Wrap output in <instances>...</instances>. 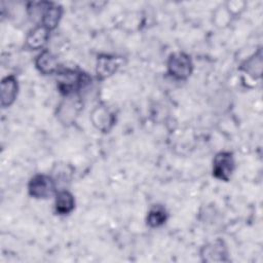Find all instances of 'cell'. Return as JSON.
<instances>
[{
  "label": "cell",
  "instance_id": "1",
  "mask_svg": "<svg viewBox=\"0 0 263 263\" xmlns=\"http://www.w3.org/2000/svg\"><path fill=\"white\" fill-rule=\"evenodd\" d=\"M57 86L64 97L78 95L91 81V78L85 72L75 69H60L57 73Z\"/></svg>",
  "mask_w": 263,
  "mask_h": 263
},
{
  "label": "cell",
  "instance_id": "2",
  "mask_svg": "<svg viewBox=\"0 0 263 263\" xmlns=\"http://www.w3.org/2000/svg\"><path fill=\"white\" fill-rule=\"evenodd\" d=\"M166 70L174 79L186 80L192 74L193 63L189 54L183 51H175L167 58Z\"/></svg>",
  "mask_w": 263,
  "mask_h": 263
},
{
  "label": "cell",
  "instance_id": "3",
  "mask_svg": "<svg viewBox=\"0 0 263 263\" xmlns=\"http://www.w3.org/2000/svg\"><path fill=\"white\" fill-rule=\"evenodd\" d=\"M58 192L57 181L53 177L45 174L33 176L28 183V193L36 199H46Z\"/></svg>",
  "mask_w": 263,
  "mask_h": 263
},
{
  "label": "cell",
  "instance_id": "4",
  "mask_svg": "<svg viewBox=\"0 0 263 263\" xmlns=\"http://www.w3.org/2000/svg\"><path fill=\"white\" fill-rule=\"evenodd\" d=\"M82 110V102L77 95L65 97L57 107V119L63 125H71L75 122L80 111Z\"/></svg>",
  "mask_w": 263,
  "mask_h": 263
},
{
  "label": "cell",
  "instance_id": "5",
  "mask_svg": "<svg viewBox=\"0 0 263 263\" xmlns=\"http://www.w3.org/2000/svg\"><path fill=\"white\" fill-rule=\"evenodd\" d=\"M235 168V160L232 152L220 151L213 159L212 173L214 178L219 181L228 182Z\"/></svg>",
  "mask_w": 263,
  "mask_h": 263
},
{
  "label": "cell",
  "instance_id": "6",
  "mask_svg": "<svg viewBox=\"0 0 263 263\" xmlns=\"http://www.w3.org/2000/svg\"><path fill=\"white\" fill-rule=\"evenodd\" d=\"M200 257L203 262H228V249L225 241L221 238H216L201 247Z\"/></svg>",
  "mask_w": 263,
  "mask_h": 263
},
{
  "label": "cell",
  "instance_id": "7",
  "mask_svg": "<svg viewBox=\"0 0 263 263\" xmlns=\"http://www.w3.org/2000/svg\"><path fill=\"white\" fill-rule=\"evenodd\" d=\"M122 59L116 55L102 53L96 62V75L99 80H105L114 75L121 66Z\"/></svg>",
  "mask_w": 263,
  "mask_h": 263
},
{
  "label": "cell",
  "instance_id": "8",
  "mask_svg": "<svg viewBox=\"0 0 263 263\" xmlns=\"http://www.w3.org/2000/svg\"><path fill=\"white\" fill-rule=\"evenodd\" d=\"M90 121L98 130L108 133L115 124V114L105 105H99L91 111Z\"/></svg>",
  "mask_w": 263,
  "mask_h": 263
},
{
  "label": "cell",
  "instance_id": "9",
  "mask_svg": "<svg viewBox=\"0 0 263 263\" xmlns=\"http://www.w3.org/2000/svg\"><path fill=\"white\" fill-rule=\"evenodd\" d=\"M18 93V82L14 75H7L0 84V104L2 108L10 107L16 100Z\"/></svg>",
  "mask_w": 263,
  "mask_h": 263
},
{
  "label": "cell",
  "instance_id": "10",
  "mask_svg": "<svg viewBox=\"0 0 263 263\" xmlns=\"http://www.w3.org/2000/svg\"><path fill=\"white\" fill-rule=\"evenodd\" d=\"M50 36V31L42 25H37L27 35L25 47L30 50L43 49Z\"/></svg>",
  "mask_w": 263,
  "mask_h": 263
},
{
  "label": "cell",
  "instance_id": "11",
  "mask_svg": "<svg viewBox=\"0 0 263 263\" xmlns=\"http://www.w3.org/2000/svg\"><path fill=\"white\" fill-rule=\"evenodd\" d=\"M35 67L43 75L55 74L60 70L57 57L47 49L41 50V52L36 57Z\"/></svg>",
  "mask_w": 263,
  "mask_h": 263
},
{
  "label": "cell",
  "instance_id": "12",
  "mask_svg": "<svg viewBox=\"0 0 263 263\" xmlns=\"http://www.w3.org/2000/svg\"><path fill=\"white\" fill-rule=\"evenodd\" d=\"M263 67V54L262 49L259 48L256 52H254L251 57L245 60L240 66L239 70L247 73L250 77L254 79H258L261 77Z\"/></svg>",
  "mask_w": 263,
  "mask_h": 263
},
{
  "label": "cell",
  "instance_id": "13",
  "mask_svg": "<svg viewBox=\"0 0 263 263\" xmlns=\"http://www.w3.org/2000/svg\"><path fill=\"white\" fill-rule=\"evenodd\" d=\"M63 15V7L57 3L49 2L40 20V25L48 29L50 32L53 31L60 24Z\"/></svg>",
  "mask_w": 263,
  "mask_h": 263
},
{
  "label": "cell",
  "instance_id": "14",
  "mask_svg": "<svg viewBox=\"0 0 263 263\" xmlns=\"http://www.w3.org/2000/svg\"><path fill=\"white\" fill-rule=\"evenodd\" d=\"M75 209V198L74 195L64 189L59 190L54 195V211L58 215L65 216L71 214Z\"/></svg>",
  "mask_w": 263,
  "mask_h": 263
},
{
  "label": "cell",
  "instance_id": "15",
  "mask_svg": "<svg viewBox=\"0 0 263 263\" xmlns=\"http://www.w3.org/2000/svg\"><path fill=\"white\" fill-rule=\"evenodd\" d=\"M168 218V213L161 204H154L147 213L146 222L151 228H158L165 224Z\"/></svg>",
  "mask_w": 263,
  "mask_h": 263
}]
</instances>
